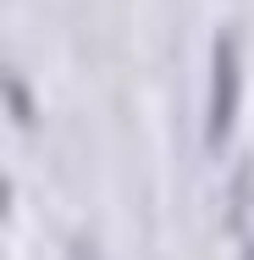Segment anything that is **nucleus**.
Returning <instances> with one entry per match:
<instances>
[{
  "label": "nucleus",
  "mask_w": 254,
  "mask_h": 260,
  "mask_svg": "<svg viewBox=\"0 0 254 260\" xmlns=\"http://www.w3.org/2000/svg\"><path fill=\"white\" fill-rule=\"evenodd\" d=\"M232 116H238V39H232V34H221V39H215V89H210V122H204L210 150H221V144H227Z\"/></svg>",
  "instance_id": "1"
}]
</instances>
